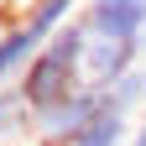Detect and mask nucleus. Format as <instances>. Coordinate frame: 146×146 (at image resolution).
<instances>
[{"instance_id":"9d476101","label":"nucleus","mask_w":146,"mask_h":146,"mask_svg":"<svg viewBox=\"0 0 146 146\" xmlns=\"http://www.w3.org/2000/svg\"><path fill=\"white\" fill-rule=\"evenodd\" d=\"M131 146H146V120H141L136 131H131Z\"/></svg>"},{"instance_id":"423d86ee","label":"nucleus","mask_w":146,"mask_h":146,"mask_svg":"<svg viewBox=\"0 0 146 146\" xmlns=\"http://www.w3.org/2000/svg\"><path fill=\"white\" fill-rule=\"evenodd\" d=\"M0 146H36V110L21 89H0Z\"/></svg>"},{"instance_id":"7ed1b4c3","label":"nucleus","mask_w":146,"mask_h":146,"mask_svg":"<svg viewBox=\"0 0 146 146\" xmlns=\"http://www.w3.org/2000/svg\"><path fill=\"white\" fill-rule=\"evenodd\" d=\"M146 63V36H89V52H84V78L110 89L115 78H125L131 68Z\"/></svg>"},{"instance_id":"1a4fd4ad","label":"nucleus","mask_w":146,"mask_h":146,"mask_svg":"<svg viewBox=\"0 0 146 146\" xmlns=\"http://www.w3.org/2000/svg\"><path fill=\"white\" fill-rule=\"evenodd\" d=\"M104 99H110V110H120V115L146 110V63H141V68H131L125 78H115V84L104 89Z\"/></svg>"},{"instance_id":"39448f33","label":"nucleus","mask_w":146,"mask_h":146,"mask_svg":"<svg viewBox=\"0 0 146 146\" xmlns=\"http://www.w3.org/2000/svg\"><path fill=\"white\" fill-rule=\"evenodd\" d=\"M36 52H42V36H36L26 21H16L11 31H0V89L21 84V73L31 68Z\"/></svg>"},{"instance_id":"20e7f679","label":"nucleus","mask_w":146,"mask_h":146,"mask_svg":"<svg viewBox=\"0 0 146 146\" xmlns=\"http://www.w3.org/2000/svg\"><path fill=\"white\" fill-rule=\"evenodd\" d=\"M89 36H146V0H84Z\"/></svg>"},{"instance_id":"0eeeda50","label":"nucleus","mask_w":146,"mask_h":146,"mask_svg":"<svg viewBox=\"0 0 146 146\" xmlns=\"http://www.w3.org/2000/svg\"><path fill=\"white\" fill-rule=\"evenodd\" d=\"M78 11H84V0H26V16H21V21L47 42V36H58Z\"/></svg>"},{"instance_id":"f257e3e1","label":"nucleus","mask_w":146,"mask_h":146,"mask_svg":"<svg viewBox=\"0 0 146 146\" xmlns=\"http://www.w3.org/2000/svg\"><path fill=\"white\" fill-rule=\"evenodd\" d=\"M84 52H89V26L73 16L58 36L42 42V52L31 58V68L21 73V84H16V89L31 99V110L63 99V94H73V89L84 84Z\"/></svg>"},{"instance_id":"6e6552de","label":"nucleus","mask_w":146,"mask_h":146,"mask_svg":"<svg viewBox=\"0 0 146 146\" xmlns=\"http://www.w3.org/2000/svg\"><path fill=\"white\" fill-rule=\"evenodd\" d=\"M131 115H120V110H104V115H94L84 125L78 136H73L68 146H131Z\"/></svg>"},{"instance_id":"f03ea898","label":"nucleus","mask_w":146,"mask_h":146,"mask_svg":"<svg viewBox=\"0 0 146 146\" xmlns=\"http://www.w3.org/2000/svg\"><path fill=\"white\" fill-rule=\"evenodd\" d=\"M104 110H110L104 89L84 78L73 94H63V99H52V104L36 110V146H68L94 115H104Z\"/></svg>"}]
</instances>
